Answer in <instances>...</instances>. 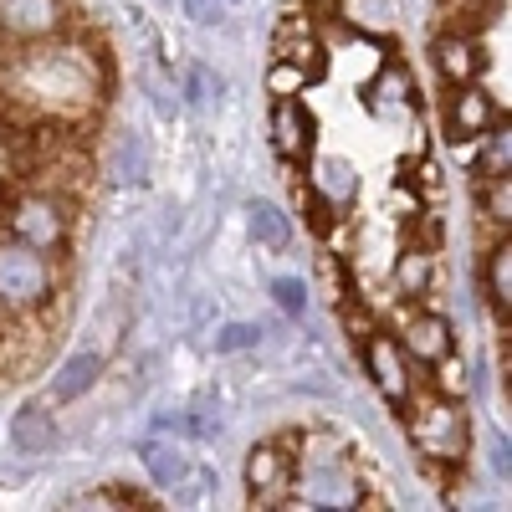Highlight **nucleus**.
Instances as JSON below:
<instances>
[{
    "instance_id": "obj_9",
    "label": "nucleus",
    "mask_w": 512,
    "mask_h": 512,
    "mask_svg": "<svg viewBox=\"0 0 512 512\" xmlns=\"http://www.w3.org/2000/svg\"><path fill=\"white\" fill-rule=\"evenodd\" d=\"M446 123H451V139H456V144H461V139H482L487 128L497 123V103L477 88V82H461L456 98H451V108H446Z\"/></svg>"
},
{
    "instance_id": "obj_1",
    "label": "nucleus",
    "mask_w": 512,
    "mask_h": 512,
    "mask_svg": "<svg viewBox=\"0 0 512 512\" xmlns=\"http://www.w3.org/2000/svg\"><path fill=\"white\" fill-rule=\"evenodd\" d=\"M67 231H72V205H62L52 190H36V185H21L16 195L0 190V236L52 256L67 246Z\"/></svg>"
},
{
    "instance_id": "obj_21",
    "label": "nucleus",
    "mask_w": 512,
    "mask_h": 512,
    "mask_svg": "<svg viewBox=\"0 0 512 512\" xmlns=\"http://www.w3.org/2000/svg\"><path fill=\"white\" fill-rule=\"evenodd\" d=\"M410 93H415V82H410V67H400V62H390L374 77V103H384V108H405Z\"/></svg>"
},
{
    "instance_id": "obj_10",
    "label": "nucleus",
    "mask_w": 512,
    "mask_h": 512,
    "mask_svg": "<svg viewBox=\"0 0 512 512\" xmlns=\"http://www.w3.org/2000/svg\"><path fill=\"white\" fill-rule=\"evenodd\" d=\"M272 144H277L282 159H308V149H313V118H308V108L297 98H277V108H272Z\"/></svg>"
},
{
    "instance_id": "obj_13",
    "label": "nucleus",
    "mask_w": 512,
    "mask_h": 512,
    "mask_svg": "<svg viewBox=\"0 0 512 512\" xmlns=\"http://www.w3.org/2000/svg\"><path fill=\"white\" fill-rule=\"evenodd\" d=\"M57 441V420H52V405L47 400H26L16 415H11V446L21 456H36V451H52Z\"/></svg>"
},
{
    "instance_id": "obj_3",
    "label": "nucleus",
    "mask_w": 512,
    "mask_h": 512,
    "mask_svg": "<svg viewBox=\"0 0 512 512\" xmlns=\"http://www.w3.org/2000/svg\"><path fill=\"white\" fill-rule=\"evenodd\" d=\"M405 410H410V405H405ZM410 441H415L420 456L461 466V461H466V441H472L466 405H461L456 395H425V400L410 410Z\"/></svg>"
},
{
    "instance_id": "obj_16",
    "label": "nucleus",
    "mask_w": 512,
    "mask_h": 512,
    "mask_svg": "<svg viewBox=\"0 0 512 512\" xmlns=\"http://www.w3.org/2000/svg\"><path fill=\"white\" fill-rule=\"evenodd\" d=\"M431 277H436L431 246H405L395 256V292L400 297H425V292H431Z\"/></svg>"
},
{
    "instance_id": "obj_26",
    "label": "nucleus",
    "mask_w": 512,
    "mask_h": 512,
    "mask_svg": "<svg viewBox=\"0 0 512 512\" xmlns=\"http://www.w3.org/2000/svg\"><path fill=\"white\" fill-rule=\"evenodd\" d=\"M256 338H262L256 323H226L216 333V354H246V349H256Z\"/></svg>"
},
{
    "instance_id": "obj_28",
    "label": "nucleus",
    "mask_w": 512,
    "mask_h": 512,
    "mask_svg": "<svg viewBox=\"0 0 512 512\" xmlns=\"http://www.w3.org/2000/svg\"><path fill=\"white\" fill-rule=\"evenodd\" d=\"M190 21H200V26H216V21H226L231 11H236V0H190Z\"/></svg>"
},
{
    "instance_id": "obj_23",
    "label": "nucleus",
    "mask_w": 512,
    "mask_h": 512,
    "mask_svg": "<svg viewBox=\"0 0 512 512\" xmlns=\"http://www.w3.org/2000/svg\"><path fill=\"white\" fill-rule=\"evenodd\" d=\"M338 323H344V333L354 338V344H364V338L379 328V318H374V313L359 303V292H354V287H349L344 297H338Z\"/></svg>"
},
{
    "instance_id": "obj_15",
    "label": "nucleus",
    "mask_w": 512,
    "mask_h": 512,
    "mask_svg": "<svg viewBox=\"0 0 512 512\" xmlns=\"http://www.w3.org/2000/svg\"><path fill=\"white\" fill-rule=\"evenodd\" d=\"M103 374V354H93V349H82V354H72L57 374H52V390H47V405H72V400H82L93 390V379Z\"/></svg>"
},
{
    "instance_id": "obj_7",
    "label": "nucleus",
    "mask_w": 512,
    "mask_h": 512,
    "mask_svg": "<svg viewBox=\"0 0 512 512\" xmlns=\"http://www.w3.org/2000/svg\"><path fill=\"white\" fill-rule=\"evenodd\" d=\"M62 26V0H0V41H47Z\"/></svg>"
},
{
    "instance_id": "obj_22",
    "label": "nucleus",
    "mask_w": 512,
    "mask_h": 512,
    "mask_svg": "<svg viewBox=\"0 0 512 512\" xmlns=\"http://www.w3.org/2000/svg\"><path fill=\"white\" fill-rule=\"evenodd\" d=\"M507 164H512V128L502 118L482 134V175H507Z\"/></svg>"
},
{
    "instance_id": "obj_14",
    "label": "nucleus",
    "mask_w": 512,
    "mask_h": 512,
    "mask_svg": "<svg viewBox=\"0 0 512 512\" xmlns=\"http://www.w3.org/2000/svg\"><path fill=\"white\" fill-rule=\"evenodd\" d=\"M436 72L451 82V88H461V82H477L482 72V52H477V41L472 36H461V31H446L436 36Z\"/></svg>"
},
{
    "instance_id": "obj_17",
    "label": "nucleus",
    "mask_w": 512,
    "mask_h": 512,
    "mask_svg": "<svg viewBox=\"0 0 512 512\" xmlns=\"http://www.w3.org/2000/svg\"><path fill=\"white\" fill-rule=\"evenodd\" d=\"M108 175H113L118 185H144V175H149V149H144V139L134 134V128H123V134L113 139Z\"/></svg>"
},
{
    "instance_id": "obj_11",
    "label": "nucleus",
    "mask_w": 512,
    "mask_h": 512,
    "mask_svg": "<svg viewBox=\"0 0 512 512\" xmlns=\"http://www.w3.org/2000/svg\"><path fill=\"white\" fill-rule=\"evenodd\" d=\"M308 190H313L318 200H328L333 210H349V205L359 200V175H354V164H349V159L323 154V159H313Z\"/></svg>"
},
{
    "instance_id": "obj_25",
    "label": "nucleus",
    "mask_w": 512,
    "mask_h": 512,
    "mask_svg": "<svg viewBox=\"0 0 512 512\" xmlns=\"http://www.w3.org/2000/svg\"><path fill=\"white\" fill-rule=\"evenodd\" d=\"M308 82H313V77H308L303 67H292L287 57H277L272 72H267V93H272V98H297V93L308 88Z\"/></svg>"
},
{
    "instance_id": "obj_2",
    "label": "nucleus",
    "mask_w": 512,
    "mask_h": 512,
    "mask_svg": "<svg viewBox=\"0 0 512 512\" xmlns=\"http://www.w3.org/2000/svg\"><path fill=\"white\" fill-rule=\"evenodd\" d=\"M57 297V272L47 262V251H31L11 236H0V313H36Z\"/></svg>"
},
{
    "instance_id": "obj_27",
    "label": "nucleus",
    "mask_w": 512,
    "mask_h": 512,
    "mask_svg": "<svg viewBox=\"0 0 512 512\" xmlns=\"http://www.w3.org/2000/svg\"><path fill=\"white\" fill-rule=\"evenodd\" d=\"M272 297H277V308H282L287 318H303V313H308V287L297 282V277H277V282H272Z\"/></svg>"
},
{
    "instance_id": "obj_5",
    "label": "nucleus",
    "mask_w": 512,
    "mask_h": 512,
    "mask_svg": "<svg viewBox=\"0 0 512 512\" xmlns=\"http://www.w3.org/2000/svg\"><path fill=\"white\" fill-rule=\"evenodd\" d=\"M359 349H364V364H369L374 390H379L384 400H390L395 410H405V405L415 400V374H410V354H405V344L374 328Z\"/></svg>"
},
{
    "instance_id": "obj_19",
    "label": "nucleus",
    "mask_w": 512,
    "mask_h": 512,
    "mask_svg": "<svg viewBox=\"0 0 512 512\" xmlns=\"http://www.w3.org/2000/svg\"><path fill=\"white\" fill-rule=\"evenodd\" d=\"M251 236H256V246H267V251H282L287 246V236H292V226H287V216L272 205V200H251Z\"/></svg>"
},
{
    "instance_id": "obj_8",
    "label": "nucleus",
    "mask_w": 512,
    "mask_h": 512,
    "mask_svg": "<svg viewBox=\"0 0 512 512\" xmlns=\"http://www.w3.org/2000/svg\"><path fill=\"white\" fill-rule=\"evenodd\" d=\"M139 456H144V472L164 487V492H185V482L195 477V461L180 441H169L164 431L159 436H144L139 441Z\"/></svg>"
},
{
    "instance_id": "obj_4",
    "label": "nucleus",
    "mask_w": 512,
    "mask_h": 512,
    "mask_svg": "<svg viewBox=\"0 0 512 512\" xmlns=\"http://www.w3.org/2000/svg\"><path fill=\"white\" fill-rule=\"evenodd\" d=\"M303 507H364V487L349 472L338 451H308L303 461H292V492Z\"/></svg>"
},
{
    "instance_id": "obj_24",
    "label": "nucleus",
    "mask_w": 512,
    "mask_h": 512,
    "mask_svg": "<svg viewBox=\"0 0 512 512\" xmlns=\"http://www.w3.org/2000/svg\"><path fill=\"white\" fill-rule=\"evenodd\" d=\"M482 190H487V221L492 226H512V185L507 175H482Z\"/></svg>"
},
{
    "instance_id": "obj_18",
    "label": "nucleus",
    "mask_w": 512,
    "mask_h": 512,
    "mask_svg": "<svg viewBox=\"0 0 512 512\" xmlns=\"http://www.w3.org/2000/svg\"><path fill=\"white\" fill-rule=\"evenodd\" d=\"M487 297H492V308H497L502 323H507V313H512V241H507V231H502V241L487 251Z\"/></svg>"
},
{
    "instance_id": "obj_20",
    "label": "nucleus",
    "mask_w": 512,
    "mask_h": 512,
    "mask_svg": "<svg viewBox=\"0 0 512 512\" xmlns=\"http://www.w3.org/2000/svg\"><path fill=\"white\" fill-rule=\"evenodd\" d=\"M333 6H338V21L364 31V36H379L390 26V11H395L390 0H333Z\"/></svg>"
},
{
    "instance_id": "obj_6",
    "label": "nucleus",
    "mask_w": 512,
    "mask_h": 512,
    "mask_svg": "<svg viewBox=\"0 0 512 512\" xmlns=\"http://www.w3.org/2000/svg\"><path fill=\"white\" fill-rule=\"evenodd\" d=\"M292 492V461L277 441H262V446H251L246 456V497L251 507H282Z\"/></svg>"
},
{
    "instance_id": "obj_12",
    "label": "nucleus",
    "mask_w": 512,
    "mask_h": 512,
    "mask_svg": "<svg viewBox=\"0 0 512 512\" xmlns=\"http://www.w3.org/2000/svg\"><path fill=\"white\" fill-rule=\"evenodd\" d=\"M405 354L420 364H446L451 359V318L441 313H415L405 328Z\"/></svg>"
}]
</instances>
